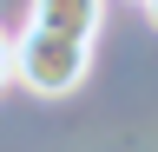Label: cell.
<instances>
[{
    "label": "cell",
    "mask_w": 158,
    "mask_h": 152,
    "mask_svg": "<svg viewBox=\"0 0 158 152\" xmlns=\"http://www.w3.org/2000/svg\"><path fill=\"white\" fill-rule=\"evenodd\" d=\"M138 7H145V0H138Z\"/></svg>",
    "instance_id": "cell-5"
},
{
    "label": "cell",
    "mask_w": 158,
    "mask_h": 152,
    "mask_svg": "<svg viewBox=\"0 0 158 152\" xmlns=\"http://www.w3.org/2000/svg\"><path fill=\"white\" fill-rule=\"evenodd\" d=\"M86 73H92V46L86 40H59V33H40V27H27L13 40V80L27 93H40V99L79 93Z\"/></svg>",
    "instance_id": "cell-1"
},
{
    "label": "cell",
    "mask_w": 158,
    "mask_h": 152,
    "mask_svg": "<svg viewBox=\"0 0 158 152\" xmlns=\"http://www.w3.org/2000/svg\"><path fill=\"white\" fill-rule=\"evenodd\" d=\"M145 20H152V27H158V0H145Z\"/></svg>",
    "instance_id": "cell-4"
},
{
    "label": "cell",
    "mask_w": 158,
    "mask_h": 152,
    "mask_svg": "<svg viewBox=\"0 0 158 152\" xmlns=\"http://www.w3.org/2000/svg\"><path fill=\"white\" fill-rule=\"evenodd\" d=\"M99 20H106V0H33V20H27V27L59 33V40H86V46H92Z\"/></svg>",
    "instance_id": "cell-2"
},
{
    "label": "cell",
    "mask_w": 158,
    "mask_h": 152,
    "mask_svg": "<svg viewBox=\"0 0 158 152\" xmlns=\"http://www.w3.org/2000/svg\"><path fill=\"white\" fill-rule=\"evenodd\" d=\"M13 86V40H7V27H0V93Z\"/></svg>",
    "instance_id": "cell-3"
}]
</instances>
